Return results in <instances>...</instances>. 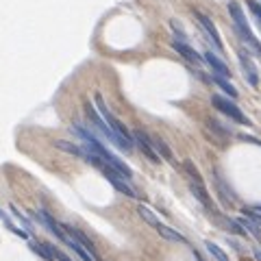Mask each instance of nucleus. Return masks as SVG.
<instances>
[{
  "label": "nucleus",
  "mask_w": 261,
  "mask_h": 261,
  "mask_svg": "<svg viewBox=\"0 0 261 261\" xmlns=\"http://www.w3.org/2000/svg\"><path fill=\"white\" fill-rule=\"evenodd\" d=\"M213 83H216V85L220 87V90L224 92V94H228L231 98H237V90L226 81V78H222V76H213Z\"/></svg>",
  "instance_id": "6ab92c4d"
},
{
  "label": "nucleus",
  "mask_w": 261,
  "mask_h": 261,
  "mask_svg": "<svg viewBox=\"0 0 261 261\" xmlns=\"http://www.w3.org/2000/svg\"><path fill=\"white\" fill-rule=\"evenodd\" d=\"M0 218H4V216H2V211H0Z\"/></svg>",
  "instance_id": "7c9ffc66"
},
{
  "label": "nucleus",
  "mask_w": 261,
  "mask_h": 261,
  "mask_svg": "<svg viewBox=\"0 0 261 261\" xmlns=\"http://www.w3.org/2000/svg\"><path fill=\"white\" fill-rule=\"evenodd\" d=\"M157 231H159V235L163 237V240H168V242H179V244H183V242H185V237L181 235L179 231H174V228H170L166 224H159V226H157Z\"/></svg>",
  "instance_id": "2eb2a0df"
},
{
  "label": "nucleus",
  "mask_w": 261,
  "mask_h": 261,
  "mask_svg": "<svg viewBox=\"0 0 261 261\" xmlns=\"http://www.w3.org/2000/svg\"><path fill=\"white\" fill-rule=\"evenodd\" d=\"M137 213H139V216H142V220L146 222V224H150V226H155V228L161 224V222H159V218H157L155 213H152L150 209L146 207V205H139V207H137Z\"/></svg>",
  "instance_id": "f3484780"
},
{
  "label": "nucleus",
  "mask_w": 261,
  "mask_h": 261,
  "mask_svg": "<svg viewBox=\"0 0 261 261\" xmlns=\"http://www.w3.org/2000/svg\"><path fill=\"white\" fill-rule=\"evenodd\" d=\"M63 231L68 233V235L72 237V240L76 242V244H81L83 248H85V250H90V253L94 255V257H98V255H96V248H94V242H92L90 237H87L83 231H78V228H74V226H63Z\"/></svg>",
  "instance_id": "1a4fd4ad"
},
{
  "label": "nucleus",
  "mask_w": 261,
  "mask_h": 261,
  "mask_svg": "<svg viewBox=\"0 0 261 261\" xmlns=\"http://www.w3.org/2000/svg\"><path fill=\"white\" fill-rule=\"evenodd\" d=\"M65 244H68L70 248H72L74 253H76V255H78V257H81L83 261H98V259L94 257V255L90 253V250H85V248H83L81 244H76V242H74V240H72V237H70V235H68V240H65Z\"/></svg>",
  "instance_id": "dca6fc26"
},
{
  "label": "nucleus",
  "mask_w": 261,
  "mask_h": 261,
  "mask_svg": "<svg viewBox=\"0 0 261 261\" xmlns=\"http://www.w3.org/2000/svg\"><path fill=\"white\" fill-rule=\"evenodd\" d=\"M205 246H207V250H209V253H211V255H213V257H216L218 261H228L226 253H224V250H222L218 244H213V242H207V244H205Z\"/></svg>",
  "instance_id": "4be33fe9"
},
{
  "label": "nucleus",
  "mask_w": 261,
  "mask_h": 261,
  "mask_svg": "<svg viewBox=\"0 0 261 261\" xmlns=\"http://www.w3.org/2000/svg\"><path fill=\"white\" fill-rule=\"evenodd\" d=\"M33 216H35V220L39 222V224H44L46 228H48V231L53 233V235L57 237V240H61V242L68 240V233L63 231V226H59V224H57V220H55V218L50 216L48 211H44V209H39V211H35V213H33Z\"/></svg>",
  "instance_id": "423d86ee"
},
{
  "label": "nucleus",
  "mask_w": 261,
  "mask_h": 261,
  "mask_svg": "<svg viewBox=\"0 0 261 261\" xmlns=\"http://www.w3.org/2000/svg\"><path fill=\"white\" fill-rule=\"evenodd\" d=\"M255 259L261 261V248H255Z\"/></svg>",
  "instance_id": "bb28decb"
},
{
  "label": "nucleus",
  "mask_w": 261,
  "mask_h": 261,
  "mask_svg": "<svg viewBox=\"0 0 261 261\" xmlns=\"http://www.w3.org/2000/svg\"><path fill=\"white\" fill-rule=\"evenodd\" d=\"M211 102H213V107H216L218 111H222V113L228 115L231 120H235V122H240V124H246V127L250 124V120L246 118L244 113H242V109L233 100H228V98H222V96L216 94V96L211 98Z\"/></svg>",
  "instance_id": "7ed1b4c3"
},
{
  "label": "nucleus",
  "mask_w": 261,
  "mask_h": 261,
  "mask_svg": "<svg viewBox=\"0 0 261 261\" xmlns=\"http://www.w3.org/2000/svg\"><path fill=\"white\" fill-rule=\"evenodd\" d=\"M242 261H257V259H250V257H242Z\"/></svg>",
  "instance_id": "c85d7f7f"
},
{
  "label": "nucleus",
  "mask_w": 261,
  "mask_h": 261,
  "mask_svg": "<svg viewBox=\"0 0 261 261\" xmlns=\"http://www.w3.org/2000/svg\"><path fill=\"white\" fill-rule=\"evenodd\" d=\"M183 168H185V172L189 174V181H194V183H203V176H200L198 168H196L192 161H183Z\"/></svg>",
  "instance_id": "aec40b11"
},
{
  "label": "nucleus",
  "mask_w": 261,
  "mask_h": 261,
  "mask_svg": "<svg viewBox=\"0 0 261 261\" xmlns=\"http://www.w3.org/2000/svg\"><path fill=\"white\" fill-rule=\"evenodd\" d=\"M246 218H250V220L255 222V224L261 226V213H257L255 209H246Z\"/></svg>",
  "instance_id": "393cba45"
},
{
  "label": "nucleus",
  "mask_w": 261,
  "mask_h": 261,
  "mask_svg": "<svg viewBox=\"0 0 261 261\" xmlns=\"http://www.w3.org/2000/svg\"><path fill=\"white\" fill-rule=\"evenodd\" d=\"M50 248H53V255H55V259H57V261H74V259H70L65 253H61V250H57L55 246H50Z\"/></svg>",
  "instance_id": "a878e982"
},
{
  "label": "nucleus",
  "mask_w": 261,
  "mask_h": 261,
  "mask_svg": "<svg viewBox=\"0 0 261 261\" xmlns=\"http://www.w3.org/2000/svg\"><path fill=\"white\" fill-rule=\"evenodd\" d=\"M194 257H196V261H203V257H200L198 253H194Z\"/></svg>",
  "instance_id": "cd10ccee"
},
{
  "label": "nucleus",
  "mask_w": 261,
  "mask_h": 261,
  "mask_svg": "<svg viewBox=\"0 0 261 261\" xmlns=\"http://www.w3.org/2000/svg\"><path fill=\"white\" fill-rule=\"evenodd\" d=\"M246 2H248V7H250V11L255 13V16L259 18V22H261V4L257 2V0H246Z\"/></svg>",
  "instance_id": "b1692460"
},
{
  "label": "nucleus",
  "mask_w": 261,
  "mask_h": 261,
  "mask_svg": "<svg viewBox=\"0 0 261 261\" xmlns=\"http://www.w3.org/2000/svg\"><path fill=\"white\" fill-rule=\"evenodd\" d=\"M228 13H231V18H233V24H235V31H237V35H240V39L244 41L246 46H250V48L261 57V41L253 35V31H250L240 2H228Z\"/></svg>",
  "instance_id": "f257e3e1"
},
{
  "label": "nucleus",
  "mask_w": 261,
  "mask_h": 261,
  "mask_svg": "<svg viewBox=\"0 0 261 261\" xmlns=\"http://www.w3.org/2000/svg\"><path fill=\"white\" fill-rule=\"evenodd\" d=\"M189 189H192V194L200 200V203H203V207H207L211 213L216 211V207H213V200H211V196L207 194V187H205V183H194V181H189Z\"/></svg>",
  "instance_id": "9d476101"
},
{
  "label": "nucleus",
  "mask_w": 261,
  "mask_h": 261,
  "mask_svg": "<svg viewBox=\"0 0 261 261\" xmlns=\"http://www.w3.org/2000/svg\"><path fill=\"white\" fill-rule=\"evenodd\" d=\"M133 142L137 144V148H139V150H142L144 155H146L152 163H159V161H161V157L157 155L155 146H152V139H150V135H148V133H144V130H133Z\"/></svg>",
  "instance_id": "39448f33"
},
{
  "label": "nucleus",
  "mask_w": 261,
  "mask_h": 261,
  "mask_svg": "<svg viewBox=\"0 0 261 261\" xmlns=\"http://www.w3.org/2000/svg\"><path fill=\"white\" fill-rule=\"evenodd\" d=\"M96 107H98V111H100L102 120H105V122L111 127V130H113V133L120 137V142L127 146V150H130V148H133V135H130L129 130H127V127H124V124L120 122V120L109 111V107L105 105V100H102L100 94H96Z\"/></svg>",
  "instance_id": "f03ea898"
},
{
  "label": "nucleus",
  "mask_w": 261,
  "mask_h": 261,
  "mask_svg": "<svg viewBox=\"0 0 261 261\" xmlns=\"http://www.w3.org/2000/svg\"><path fill=\"white\" fill-rule=\"evenodd\" d=\"M150 139H152V146H155L157 155H159V157H163V159H168L170 163H174V155H172L170 146H168V144L163 142L161 137H157V135H150Z\"/></svg>",
  "instance_id": "ddd939ff"
},
{
  "label": "nucleus",
  "mask_w": 261,
  "mask_h": 261,
  "mask_svg": "<svg viewBox=\"0 0 261 261\" xmlns=\"http://www.w3.org/2000/svg\"><path fill=\"white\" fill-rule=\"evenodd\" d=\"M100 172H102V174L107 176V179H109V183L113 185V187L118 189L120 194L129 196V198H137V192H135V187H133V185L129 183L127 179H124L122 174H118V172H115L113 168H109V166H107V163H105V166L100 168Z\"/></svg>",
  "instance_id": "20e7f679"
},
{
  "label": "nucleus",
  "mask_w": 261,
  "mask_h": 261,
  "mask_svg": "<svg viewBox=\"0 0 261 261\" xmlns=\"http://www.w3.org/2000/svg\"><path fill=\"white\" fill-rule=\"evenodd\" d=\"M237 222L244 226L246 233H250L253 237H257V242H261V226H259V224H255L250 218H237Z\"/></svg>",
  "instance_id": "a211bd4d"
},
{
  "label": "nucleus",
  "mask_w": 261,
  "mask_h": 261,
  "mask_svg": "<svg viewBox=\"0 0 261 261\" xmlns=\"http://www.w3.org/2000/svg\"><path fill=\"white\" fill-rule=\"evenodd\" d=\"M196 18H198V24H200V29L205 31V35H207V39L211 41L213 46H216L218 50H224V44H222V39H220V33H218L216 29V24H213L211 20H209L205 13H200V11H196Z\"/></svg>",
  "instance_id": "0eeeda50"
},
{
  "label": "nucleus",
  "mask_w": 261,
  "mask_h": 261,
  "mask_svg": "<svg viewBox=\"0 0 261 261\" xmlns=\"http://www.w3.org/2000/svg\"><path fill=\"white\" fill-rule=\"evenodd\" d=\"M237 57H240V63H242V70H244V76H246V81H248L253 87H259V74H257V65H255L253 59H250V55L246 53L244 48H240V50H237Z\"/></svg>",
  "instance_id": "6e6552de"
},
{
  "label": "nucleus",
  "mask_w": 261,
  "mask_h": 261,
  "mask_svg": "<svg viewBox=\"0 0 261 261\" xmlns=\"http://www.w3.org/2000/svg\"><path fill=\"white\" fill-rule=\"evenodd\" d=\"M55 146L59 148V150H63V152H70V155H74V157H85V148H81V146H76V144H72V142H65V139H57L55 142Z\"/></svg>",
  "instance_id": "4468645a"
},
{
  "label": "nucleus",
  "mask_w": 261,
  "mask_h": 261,
  "mask_svg": "<svg viewBox=\"0 0 261 261\" xmlns=\"http://www.w3.org/2000/svg\"><path fill=\"white\" fill-rule=\"evenodd\" d=\"M255 211H261V205H259V207H257V209H255Z\"/></svg>",
  "instance_id": "c756f323"
},
{
  "label": "nucleus",
  "mask_w": 261,
  "mask_h": 261,
  "mask_svg": "<svg viewBox=\"0 0 261 261\" xmlns=\"http://www.w3.org/2000/svg\"><path fill=\"white\" fill-rule=\"evenodd\" d=\"M172 48H174L176 53L181 55V57L187 59V61H192V63H200V55L196 53L192 46L185 44V41H174V44H172Z\"/></svg>",
  "instance_id": "f8f14e48"
},
{
  "label": "nucleus",
  "mask_w": 261,
  "mask_h": 261,
  "mask_svg": "<svg viewBox=\"0 0 261 261\" xmlns=\"http://www.w3.org/2000/svg\"><path fill=\"white\" fill-rule=\"evenodd\" d=\"M11 211H13V216H16V218H18V220H20V222H22V224H24V226H26V231H33V224H31V222H29V220H26V218H24V216H22V213H20V211H18V207H16V205H11Z\"/></svg>",
  "instance_id": "5701e85b"
},
{
  "label": "nucleus",
  "mask_w": 261,
  "mask_h": 261,
  "mask_svg": "<svg viewBox=\"0 0 261 261\" xmlns=\"http://www.w3.org/2000/svg\"><path fill=\"white\" fill-rule=\"evenodd\" d=\"M205 61L211 65V70L216 72V76H222V78L231 76V70H228V65L222 61V59H218L213 53H205Z\"/></svg>",
  "instance_id": "9b49d317"
},
{
  "label": "nucleus",
  "mask_w": 261,
  "mask_h": 261,
  "mask_svg": "<svg viewBox=\"0 0 261 261\" xmlns=\"http://www.w3.org/2000/svg\"><path fill=\"white\" fill-rule=\"evenodd\" d=\"M207 127L211 129V130H216V135H220V137H222V142H224V139L228 137V135H231V130H228L226 127H222V124L218 122V120H209V122H207Z\"/></svg>",
  "instance_id": "412c9836"
}]
</instances>
